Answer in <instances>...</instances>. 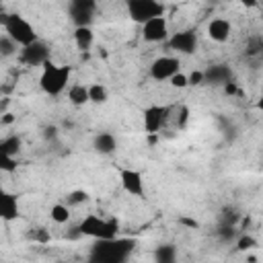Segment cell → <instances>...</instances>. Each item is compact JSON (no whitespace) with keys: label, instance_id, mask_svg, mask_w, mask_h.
<instances>
[{"label":"cell","instance_id":"obj_1","mask_svg":"<svg viewBox=\"0 0 263 263\" xmlns=\"http://www.w3.org/2000/svg\"><path fill=\"white\" fill-rule=\"evenodd\" d=\"M70 76H72V68L64 66V64H53V62H45L41 66V74H39V86L45 95L49 97H58L64 90H68L70 86Z\"/></svg>","mask_w":263,"mask_h":263},{"label":"cell","instance_id":"obj_2","mask_svg":"<svg viewBox=\"0 0 263 263\" xmlns=\"http://www.w3.org/2000/svg\"><path fill=\"white\" fill-rule=\"evenodd\" d=\"M134 240L129 238H107V240H97L92 247L90 257L97 261H107V263H121L129 257L134 251Z\"/></svg>","mask_w":263,"mask_h":263},{"label":"cell","instance_id":"obj_3","mask_svg":"<svg viewBox=\"0 0 263 263\" xmlns=\"http://www.w3.org/2000/svg\"><path fill=\"white\" fill-rule=\"evenodd\" d=\"M76 230H78V234L90 236L95 240H107V238L117 236L119 224H117V220H111V218H103V216H97V214H86L80 220V224L76 226Z\"/></svg>","mask_w":263,"mask_h":263},{"label":"cell","instance_id":"obj_4","mask_svg":"<svg viewBox=\"0 0 263 263\" xmlns=\"http://www.w3.org/2000/svg\"><path fill=\"white\" fill-rule=\"evenodd\" d=\"M2 27H4V33H6L8 37H12L21 47H25V45H29V43H33V41L39 39L35 27H33L23 14H18V12L4 14Z\"/></svg>","mask_w":263,"mask_h":263},{"label":"cell","instance_id":"obj_5","mask_svg":"<svg viewBox=\"0 0 263 263\" xmlns=\"http://www.w3.org/2000/svg\"><path fill=\"white\" fill-rule=\"evenodd\" d=\"M127 14L134 23L144 25L154 16L164 14V4L160 0H127Z\"/></svg>","mask_w":263,"mask_h":263},{"label":"cell","instance_id":"obj_6","mask_svg":"<svg viewBox=\"0 0 263 263\" xmlns=\"http://www.w3.org/2000/svg\"><path fill=\"white\" fill-rule=\"evenodd\" d=\"M197 43H199V39H197V31H195V29L177 31V33H173V35L166 39V45H168L173 51L181 53V55H191V53H195Z\"/></svg>","mask_w":263,"mask_h":263},{"label":"cell","instance_id":"obj_7","mask_svg":"<svg viewBox=\"0 0 263 263\" xmlns=\"http://www.w3.org/2000/svg\"><path fill=\"white\" fill-rule=\"evenodd\" d=\"M177 72H181V60L177 55H160L150 64V78L158 82L171 80Z\"/></svg>","mask_w":263,"mask_h":263},{"label":"cell","instance_id":"obj_8","mask_svg":"<svg viewBox=\"0 0 263 263\" xmlns=\"http://www.w3.org/2000/svg\"><path fill=\"white\" fill-rule=\"evenodd\" d=\"M97 4H99V0H70V4H68V12H70L72 23H74L76 27L90 25L92 18H95Z\"/></svg>","mask_w":263,"mask_h":263},{"label":"cell","instance_id":"obj_9","mask_svg":"<svg viewBox=\"0 0 263 263\" xmlns=\"http://www.w3.org/2000/svg\"><path fill=\"white\" fill-rule=\"evenodd\" d=\"M142 27V39L148 41V43H162L166 41L171 35H168V23H166V16H154L150 18L148 23L140 25Z\"/></svg>","mask_w":263,"mask_h":263},{"label":"cell","instance_id":"obj_10","mask_svg":"<svg viewBox=\"0 0 263 263\" xmlns=\"http://www.w3.org/2000/svg\"><path fill=\"white\" fill-rule=\"evenodd\" d=\"M18 58L25 66H43L47 60H49V47L43 43V41H33L25 47H21L18 51Z\"/></svg>","mask_w":263,"mask_h":263},{"label":"cell","instance_id":"obj_11","mask_svg":"<svg viewBox=\"0 0 263 263\" xmlns=\"http://www.w3.org/2000/svg\"><path fill=\"white\" fill-rule=\"evenodd\" d=\"M168 113L171 109L168 107H162V105H150L142 111V121H144V129L148 134H156L162 129V125L166 123L168 119Z\"/></svg>","mask_w":263,"mask_h":263},{"label":"cell","instance_id":"obj_12","mask_svg":"<svg viewBox=\"0 0 263 263\" xmlns=\"http://www.w3.org/2000/svg\"><path fill=\"white\" fill-rule=\"evenodd\" d=\"M119 183L123 191L132 197H144V177L136 168H121L119 171Z\"/></svg>","mask_w":263,"mask_h":263},{"label":"cell","instance_id":"obj_13","mask_svg":"<svg viewBox=\"0 0 263 263\" xmlns=\"http://www.w3.org/2000/svg\"><path fill=\"white\" fill-rule=\"evenodd\" d=\"M205 33H208V37H210L212 41H216V43H224V41H228V39H230L232 25H230L226 18L216 16V18H212V21L208 23Z\"/></svg>","mask_w":263,"mask_h":263},{"label":"cell","instance_id":"obj_14","mask_svg":"<svg viewBox=\"0 0 263 263\" xmlns=\"http://www.w3.org/2000/svg\"><path fill=\"white\" fill-rule=\"evenodd\" d=\"M0 218L4 222H12L18 218V199L14 193L4 191L0 197Z\"/></svg>","mask_w":263,"mask_h":263},{"label":"cell","instance_id":"obj_15","mask_svg":"<svg viewBox=\"0 0 263 263\" xmlns=\"http://www.w3.org/2000/svg\"><path fill=\"white\" fill-rule=\"evenodd\" d=\"M92 146L99 154H113L117 150V138L111 132H101V134L95 136Z\"/></svg>","mask_w":263,"mask_h":263},{"label":"cell","instance_id":"obj_16","mask_svg":"<svg viewBox=\"0 0 263 263\" xmlns=\"http://www.w3.org/2000/svg\"><path fill=\"white\" fill-rule=\"evenodd\" d=\"M205 72V82H214V84H226L232 80V72L228 66L224 64H216V66H210Z\"/></svg>","mask_w":263,"mask_h":263},{"label":"cell","instance_id":"obj_17","mask_svg":"<svg viewBox=\"0 0 263 263\" xmlns=\"http://www.w3.org/2000/svg\"><path fill=\"white\" fill-rule=\"evenodd\" d=\"M66 95H68V101H70L74 107H84L86 103H90L88 86H86V84H80V82L70 84L68 90H66Z\"/></svg>","mask_w":263,"mask_h":263},{"label":"cell","instance_id":"obj_18","mask_svg":"<svg viewBox=\"0 0 263 263\" xmlns=\"http://www.w3.org/2000/svg\"><path fill=\"white\" fill-rule=\"evenodd\" d=\"M74 43L82 51H86L95 43V33H92L90 25H82V27H76L74 29Z\"/></svg>","mask_w":263,"mask_h":263},{"label":"cell","instance_id":"obj_19","mask_svg":"<svg viewBox=\"0 0 263 263\" xmlns=\"http://www.w3.org/2000/svg\"><path fill=\"white\" fill-rule=\"evenodd\" d=\"M21 146H23V140H21L16 134H10V136L2 138V142H0V154L16 156V154L21 152Z\"/></svg>","mask_w":263,"mask_h":263},{"label":"cell","instance_id":"obj_20","mask_svg":"<svg viewBox=\"0 0 263 263\" xmlns=\"http://www.w3.org/2000/svg\"><path fill=\"white\" fill-rule=\"evenodd\" d=\"M49 218L55 224H66L70 222V205L68 203H53L49 208Z\"/></svg>","mask_w":263,"mask_h":263},{"label":"cell","instance_id":"obj_21","mask_svg":"<svg viewBox=\"0 0 263 263\" xmlns=\"http://www.w3.org/2000/svg\"><path fill=\"white\" fill-rule=\"evenodd\" d=\"M154 259L158 263H173L177 261V249L173 245H160L154 249Z\"/></svg>","mask_w":263,"mask_h":263},{"label":"cell","instance_id":"obj_22","mask_svg":"<svg viewBox=\"0 0 263 263\" xmlns=\"http://www.w3.org/2000/svg\"><path fill=\"white\" fill-rule=\"evenodd\" d=\"M88 97H90V103H95V105H103V103H107V99H109V90L103 86V84H90L88 86Z\"/></svg>","mask_w":263,"mask_h":263},{"label":"cell","instance_id":"obj_23","mask_svg":"<svg viewBox=\"0 0 263 263\" xmlns=\"http://www.w3.org/2000/svg\"><path fill=\"white\" fill-rule=\"evenodd\" d=\"M18 47H21V45H18L12 37H8L6 33L0 37V55H2V58H10V55H14Z\"/></svg>","mask_w":263,"mask_h":263},{"label":"cell","instance_id":"obj_24","mask_svg":"<svg viewBox=\"0 0 263 263\" xmlns=\"http://www.w3.org/2000/svg\"><path fill=\"white\" fill-rule=\"evenodd\" d=\"M88 201V193L84 189H76V191H70L68 197H66V203L72 208V205H80V203H86Z\"/></svg>","mask_w":263,"mask_h":263},{"label":"cell","instance_id":"obj_25","mask_svg":"<svg viewBox=\"0 0 263 263\" xmlns=\"http://www.w3.org/2000/svg\"><path fill=\"white\" fill-rule=\"evenodd\" d=\"M0 168H2L4 173H12V171H16V156L0 154Z\"/></svg>","mask_w":263,"mask_h":263},{"label":"cell","instance_id":"obj_26","mask_svg":"<svg viewBox=\"0 0 263 263\" xmlns=\"http://www.w3.org/2000/svg\"><path fill=\"white\" fill-rule=\"evenodd\" d=\"M168 82H171L173 88H187V86H189V76L183 74V72H177Z\"/></svg>","mask_w":263,"mask_h":263},{"label":"cell","instance_id":"obj_27","mask_svg":"<svg viewBox=\"0 0 263 263\" xmlns=\"http://www.w3.org/2000/svg\"><path fill=\"white\" fill-rule=\"evenodd\" d=\"M189 76V86H197V84H203L205 82V72L203 70H193Z\"/></svg>","mask_w":263,"mask_h":263},{"label":"cell","instance_id":"obj_28","mask_svg":"<svg viewBox=\"0 0 263 263\" xmlns=\"http://www.w3.org/2000/svg\"><path fill=\"white\" fill-rule=\"evenodd\" d=\"M257 242H255V238L253 236H249V234H242L238 240H236V247L240 249V251H247V249H251V247H255Z\"/></svg>","mask_w":263,"mask_h":263},{"label":"cell","instance_id":"obj_29","mask_svg":"<svg viewBox=\"0 0 263 263\" xmlns=\"http://www.w3.org/2000/svg\"><path fill=\"white\" fill-rule=\"evenodd\" d=\"M234 2H238V4L245 6V8H255V6L261 4V0H234Z\"/></svg>","mask_w":263,"mask_h":263},{"label":"cell","instance_id":"obj_30","mask_svg":"<svg viewBox=\"0 0 263 263\" xmlns=\"http://www.w3.org/2000/svg\"><path fill=\"white\" fill-rule=\"evenodd\" d=\"M257 109L263 113V90H261V95H259V99H257Z\"/></svg>","mask_w":263,"mask_h":263},{"label":"cell","instance_id":"obj_31","mask_svg":"<svg viewBox=\"0 0 263 263\" xmlns=\"http://www.w3.org/2000/svg\"><path fill=\"white\" fill-rule=\"evenodd\" d=\"M12 119H14V117H10V115H8V113H6V115H4V117H2V123H4V125H6V123H10V121H12Z\"/></svg>","mask_w":263,"mask_h":263},{"label":"cell","instance_id":"obj_32","mask_svg":"<svg viewBox=\"0 0 263 263\" xmlns=\"http://www.w3.org/2000/svg\"><path fill=\"white\" fill-rule=\"evenodd\" d=\"M261 16H263V14H261Z\"/></svg>","mask_w":263,"mask_h":263}]
</instances>
